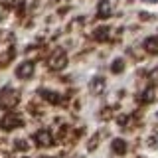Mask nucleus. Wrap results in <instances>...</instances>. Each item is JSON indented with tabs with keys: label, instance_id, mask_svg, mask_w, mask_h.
Returning a JSON list of instances; mask_svg holds the SVG:
<instances>
[{
	"label": "nucleus",
	"instance_id": "4",
	"mask_svg": "<svg viewBox=\"0 0 158 158\" xmlns=\"http://www.w3.org/2000/svg\"><path fill=\"white\" fill-rule=\"evenodd\" d=\"M34 140H36L38 146H49V144H53V136H52V132H49V131H38L36 136H34Z\"/></svg>",
	"mask_w": 158,
	"mask_h": 158
},
{
	"label": "nucleus",
	"instance_id": "16",
	"mask_svg": "<svg viewBox=\"0 0 158 158\" xmlns=\"http://www.w3.org/2000/svg\"><path fill=\"white\" fill-rule=\"evenodd\" d=\"M22 158H26V156H22Z\"/></svg>",
	"mask_w": 158,
	"mask_h": 158
},
{
	"label": "nucleus",
	"instance_id": "7",
	"mask_svg": "<svg viewBox=\"0 0 158 158\" xmlns=\"http://www.w3.org/2000/svg\"><path fill=\"white\" fill-rule=\"evenodd\" d=\"M111 148L115 154H125L127 152V142L123 140V138H115V140L111 142Z\"/></svg>",
	"mask_w": 158,
	"mask_h": 158
},
{
	"label": "nucleus",
	"instance_id": "5",
	"mask_svg": "<svg viewBox=\"0 0 158 158\" xmlns=\"http://www.w3.org/2000/svg\"><path fill=\"white\" fill-rule=\"evenodd\" d=\"M32 73H34V63H32V61H24V63H20V65L16 67V75H18L20 79L32 77Z\"/></svg>",
	"mask_w": 158,
	"mask_h": 158
},
{
	"label": "nucleus",
	"instance_id": "6",
	"mask_svg": "<svg viewBox=\"0 0 158 158\" xmlns=\"http://www.w3.org/2000/svg\"><path fill=\"white\" fill-rule=\"evenodd\" d=\"M97 12H99V18H109L111 16V2L109 0H101Z\"/></svg>",
	"mask_w": 158,
	"mask_h": 158
},
{
	"label": "nucleus",
	"instance_id": "3",
	"mask_svg": "<svg viewBox=\"0 0 158 158\" xmlns=\"http://www.w3.org/2000/svg\"><path fill=\"white\" fill-rule=\"evenodd\" d=\"M0 125H2V128H6V131H12V128H18L22 125V118H20L16 113H8V115L0 121Z\"/></svg>",
	"mask_w": 158,
	"mask_h": 158
},
{
	"label": "nucleus",
	"instance_id": "12",
	"mask_svg": "<svg viewBox=\"0 0 158 158\" xmlns=\"http://www.w3.org/2000/svg\"><path fill=\"white\" fill-rule=\"evenodd\" d=\"M140 99H142V101H144V103H150L152 99H154V89H152V87H148L146 91L142 93V97H140Z\"/></svg>",
	"mask_w": 158,
	"mask_h": 158
},
{
	"label": "nucleus",
	"instance_id": "11",
	"mask_svg": "<svg viewBox=\"0 0 158 158\" xmlns=\"http://www.w3.org/2000/svg\"><path fill=\"white\" fill-rule=\"evenodd\" d=\"M107 38H109V30L107 28H99L95 32V40H99V42H105Z\"/></svg>",
	"mask_w": 158,
	"mask_h": 158
},
{
	"label": "nucleus",
	"instance_id": "8",
	"mask_svg": "<svg viewBox=\"0 0 158 158\" xmlns=\"http://www.w3.org/2000/svg\"><path fill=\"white\" fill-rule=\"evenodd\" d=\"M144 49L148 53H158V38L152 36V38H146L144 40Z\"/></svg>",
	"mask_w": 158,
	"mask_h": 158
},
{
	"label": "nucleus",
	"instance_id": "13",
	"mask_svg": "<svg viewBox=\"0 0 158 158\" xmlns=\"http://www.w3.org/2000/svg\"><path fill=\"white\" fill-rule=\"evenodd\" d=\"M123 67H125V63H123V59H115V63H113V71L115 73H121Z\"/></svg>",
	"mask_w": 158,
	"mask_h": 158
},
{
	"label": "nucleus",
	"instance_id": "1",
	"mask_svg": "<svg viewBox=\"0 0 158 158\" xmlns=\"http://www.w3.org/2000/svg\"><path fill=\"white\" fill-rule=\"evenodd\" d=\"M18 101H20L18 91H14V89H10V87H6L2 93H0V107H2V109H12V107H16Z\"/></svg>",
	"mask_w": 158,
	"mask_h": 158
},
{
	"label": "nucleus",
	"instance_id": "15",
	"mask_svg": "<svg viewBox=\"0 0 158 158\" xmlns=\"http://www.w3.org/2000/svg\"><path fill=\"white\" fill-rule=\"evenodd\" d=\"M42 158H49V156H42Z\"/></svg>",
	"mask_w": 158,
	"mask_h": 158
},
{
	"label": "nucleus",
	"instance_id": "2",
	"mask_svg": "<svg viewBox=\"0 0 158 158\" xmlns=\"http://www.w3.org/2000/svg\"><path fill=\"white\" fill-rule=\"evenodd\" d=\"M48 65H49V69H53V71L63 69V67L67 65V56H65V52H63V49H57V52L53 53L52 57H49Z\"/></svg>",
	"mask_w": 158,
	"mask_h": 158
},
{
	"label": "nucleus",
	"instance_id": "10",
	"mask_svg": "<svg viewBox=\"0 0 158 158\" xmlns=\"http://www.w3.org/2000/svg\"><path fill=\"white\" fill-rule=\"evenodd\" d=\"M42 97L46 99V101L53 103V105H56V103H59V101H61V99L57 97V93H53V91H42Z\"/></svg>",
	"mask_w": 158,
	"mask_h": 158
},
{
	"label": "nucleus",
	"instance_id": "14",
	"mask_svg": "<svg viewBox=\"0 0 158 158\" xmlns=\"http://www.w3.org/2000/svg\"><path fill=\"white\" fill-rule=\"evenodd\" d=\"M144 2H158V0H144Z\"/></svg>",
	"mask_w": 158,
	"mask_h": 158
},
{
	"label": "nucleus",
	"instance_id": "9",
	"mask_svg": "<svg viewBox=\"0 0 158 158\" xmlns=\"http://www.w3.org/2000/svg\"><path fill=\"white\" fill-rule=\"evenodd\" d=\"M91 89H93L95 93H101L103 89H105V79H103V77H95V79L91 81Z\"/></svg>",
	"mask_w": 158,
	"mask_h": 158
}]
</instances>
